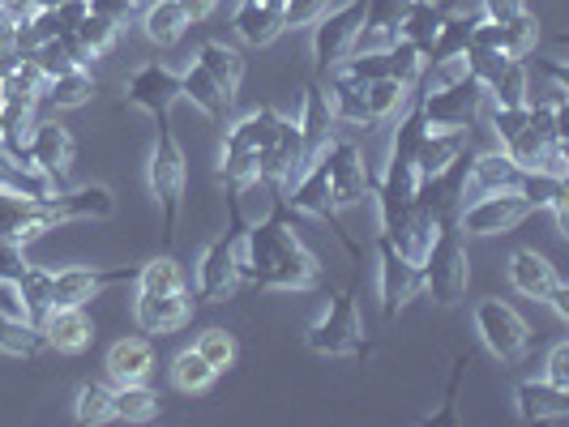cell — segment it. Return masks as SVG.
<instances>
[{
	"instance_id": "5",
	"label": "cell",
	"mask_w": 569,
	"mask_h": 427,
	"mask_svg": "<svg viewBox=\"0 0 569 427\" xmlns=\"http://www.w3.org/2000/svg\"><path fill=\"white\" fill-rule=\"evenodd\" d=\"M471 316H476V334H480V342H485L488 355H492L497 364L513 368V364L527 359V350H531V325L522 321V313H518L513 304L488 295V299L476 304Z\"/></svg>"
},
{
	"instance_id": "10",
	"label": "cell",
	"mask_w": 569,
	"mask_h": 427,
	"mask_svg": "<svg viewBox=\"0 0 569 427\" xmlns=\"http://www.w3.org/2000/svg\"><path fill=\"white\" fill-rule=\"evenodd\" d=\"M198 313V295L184 286V291H168V295H146L138 291L133 299V325L142 329L146 338H163V334H176L184 329Z\"/></svg>"
},
{
	"instance_id": "50",
	"label": "cell",
	"mask_w": 569,
	"mask_h": 427,
	"mask_svg": "<svg viewBox=\"0 0 569 427\" xmlns=\"http://www.w3.org/2000/svg\"><path fill=\"white\" fill-rule=\"evenodd\" d=\"M543 380L569 389V342H557V346H552V355H548V376H543Z\"/></svg>"
},
{
	"instance_id": "53",
	"label": "cell",
	"mask_w": 569,
	"mask_h": 427,
	"mask_svg": "<svg viewBox=\"0 0 569 427\" xmlns=\"http://www.w3.org/2000/svg\"><path fill=\"white\" fill-rule=\"evenodd\" d=\"M543 304H548L552 313L561 316V321H569V286H566V283H557L552 291H548V299H543Z\"/></svg>"
},
{
	"instance_id": "21",
	"label": "cell",
	"mask_w": 569,
	"mask_h": 427,
	"mask_svg": "<svg viewBox=\"0 0 569 427\" xmlns=\"http://www.w3.org/2000/svg\"><path fill=\"white\" fill-rule=\"evenodd\" d=\"M103 368H108V380H112V385H138V380H150V372H154V338H146V334L116 338L112 346H108Z\"/></svg>"
},
{
	"instance_id": "43",
	"label": "cell",
	"mask_w": 569,
	"mask_h": 427,
	"mask_svg": "<svg viewBox=\"0 0 569 427\" xmlns=\"http://www.w3.org/2000/svg\"><path fill=\"white\" fill-rule=\"evenodd\" d=\"M386 57H390V78H395V82L416 85L420 69H425V52H420L416 43H407V39H395V43L386 48Z\"/></svg>"
},
{
	"instance_id": "9",
	"label": "cell",
	"mask_w": 569,
	"mask_h": 427,
	"mask_svg": "<svg viewBox=\"0 0 569 427\" xmlns=\"http://www.w3.org/2000/svg\"><path fill=\"white\" fill-rule=\"evenodd\" d=\"M377 295L386 321H395L420 295V265L407 261L386 235H377Z\"/></svg>"
},
{
	"instance_id": "52",
	"label": "cell",
	"mask_w": 569,
	"mask_h": 427,
	"mask_svg": "<svg viewBox=\"0 0 569 427\" xmlns=\"http://www.w3.org/2000/svg\"><path fill=\"white\" fill-rule=\"evenodd\" d=\"M180 9H184V18H189V27H201V22L219 9V0H180Z\"/></svg>"
},
{
	"instance_id": "17",
	"label": "cell",
	"mask_w": 569,
	"mask_h": 427,
	"mask_svg": "<svg viewBox=\"0 0 569 427\" xmlns=\"http://www.w3.org/2000/svg\"><path fill=\"white\" fill-rule=\"evenodd\" d=\"M462 150H471V124H428L425 142L416 150V175H437L455 163Z\"/></svg>"
},
{
	"instance_id": "13",
	"label": "cell",
	"mask_w": 569,
	"mask_h": 427,
	"mask_svg": "<svg viewBox=\"0 0 569 427\" xmlns=\"http://www.w3.org/2000/svg\"><path fill=\"white\" fill-rule=\"evenodd\" d=\"M124 103L142 108L154 120H171V108L180 103V73H171L168 64H142L124 85Z\"/></svg>"
},
{
	"instance_id": "23",
	"label": "cell",
	"mask_w": 569,
	"mask_h": 427,
	"mask_svg": "<svg viewBox=\"0 0 569 427\" xmlns=\"http://www.w3.org/2000/svg\"><path fill=\"white\" fill-rule=\"evenodd\" d=\"M365 90L369 82H356V78H347L339 69H330V85H326V94H330V112H335V124L339 129H377L369 115V99H365Z\"/></svg>"
},
{
	"instance_id": "19",
	"label": "cell",
	"mask_w": 569,
	"mask_h": 427,
	"mask_svg": "<svg viewBox=\"0 0 569 427\" xmlns=\"http://www.w3.org/2000/svg\"><path fill=\"white\" fill-rule=\"evenodd\" d=\"M296 124H300V142H305V154H309V159H317V154L330 145V138L339 133L335 112H330V94H326L321 82L305 85V103H300Z\"/></svg>"
},
{
	"instance_id": "47",
	"label": "cell",
	"mask_w": 569,
	"mask_h": 427,
	"mask_svg": "<svg viewBox=\"0 0 569 427\" xmlns=\"http://www.w3.org/2000/svg\"><path fill=\"white\" fill-rule=\"evenodd\" d=\"M138 9H142V0H90V13L108 18L116 27H129L138 18Z\"/></svg>"
},
{
	"instance_id": "8",
	"label": "cell",
	"mask_w": 569,
	"mask_h": 427,
	"mask_svg": "<svg viewBox=\"0 0 569 427\" xmlns=\"http://www.w3.org/2000/svg\"><path fill=\"white\" fill-rule=\"evenodd\" d=\"M244 286L240 278V231L219 235L198 261V299L206 304H228L236 291Z\"/></svg>"
},
{
	"instance_id": "44",
	"label": "cell",
	"mask_w": 569,
	"mask_h": 427,
	"mask_svg": "<svg viewBox=\"0 0 569 427\" xmlns=\"http://www.w3.org/2000/svg\"><path fill=\"white\" fill-rule=\"evenodd\" d=\"M339 0H283V30H309L317 27Z\"/></svg>"
},
{
	"instance_id": "25",
	"label": "cell",
	"mask_w": 569,
	"mask_h": 427,
	"mask_svg": "<svg viewBox=\"0 0 569 427\" xmlns=\"http://www.w3.org/2000/svg\"><path fill=\"white\" fill-rule=\"evenodd\" d=\"M561 283V274H557V265L548 261L543 253L536 248H518L510 256V286L518 295H527V299H548V291Z\"/></svg>"
},
{
	"instance_id": "15",
	"label": "cell",
	"mask_w": 569,
	"mask_h": 427,
	"mask_svg": "<svg viewBox=\"0 0 569 427\" xmlns=\"http://www.w3.org/2000/svg\"><path fill=\"white\" fill-rule=\"evenodd\" d=\"M411 103H420L428 124H476L480 120V103H485V85L476 82V78H462L450 90L428 94V99H411Z\"/></svg>"
},
{
	"instance_id": "29",
	"label": "cell",
	"mask_w": 569,
	"mask_h": 427,
	"mask_svg": "<svg viewBox=\"0 0 569 427\" xmlns=\"http://www.w3.org/2000/svg\"><path fill=\"white\" fill-rule=\"evenodd\" d=\"M485 13L480 9H446L441 27H437V39L428 48V60H446V57H462L471 48V30Z\"/></svg>"
},
{
	"instance_id": "41",
	"label": "cell",
	"mask_w": 569,
	"mask_h": 427,
	"mask_svg": "<svg viewBox=\"0 0 569 427\" xmlns=\"http://www.w3.org/2000/svg\"><path fill=\"white\" fill-rule=\"evenodd\" d=\"M365 99H369L372 124H386L390 115H399L402 108H407V99H411V85L395 82V78H377V82H369Z\"/></svg>"
},
{
	"instance_id": "33",
	"label": "cell",
	"mask_w": 569,
	"mask_h": 427,
	"mask_svg": "<svg viewBox=\"0 0 569 427\" xmlns=\"http://www.w3.org/2000/svg\"><path fill=\"white\" fill-rule=\"evenodd\" d=\"M171 385L180 389V394H189V398H198V394H210L214 389V380H219V372L210 368L206 359L198 355V346H184L176 359H171Z\"/></svg>"
},
{
	"instance_id": "7",
	"label": "cell",
	"mask_w": 569,
	"mask_h": 427,
	"mask_svg": "<svg viewBox=\"0 0 569 427\" xmlns=\"http://www.w3.org/2000/svg\"><path fill=\"white\" fill-rule=\"evenodd\" d=\"M531 214H536V205L522 197L518 189H510V193H485V197H471L458 210V227H462L467 240L471 235H506V231H513Z\"/></svg>"
},
{
	"instance_id": "34",
	"label": "cell",
	"mask_w": 569,
	"mask_h": 427,
	"mask_svg": "<svg viewBox=\"0 0 569 427\" xmlns=\"http://www.w3.org/2000/svg\"><path fill=\"white\" fill-rule=\"evenodd\" d=\"M0 350L13 355V359H34L48 346H43V334H39L34 321H27V316L18 313H0Z\"/></svg>"
},
{
	"instance_id": "49",
	"label": "cell",
	"mask_w": 569,
	"mask_h": 427,
	"mask_svg": "<svg viewBox=\"0 0 569 427\" xmlns=\"http://www.w3.org/2000/svg\"><path fill=\"white\" fill-rule=\"evenodd\" d=\"M476 9L485 13L488 22H501V27H506V22H513L518 13H527V0H480Z\"/></svg>"
},
{
	"instance_id": "28",
	"label": "cell",
	"mask_w": 569,
	"mask_h": 427,
	"mask_svg": "<svg viewBox=\"0 0 569 427\" xmlns=\"http://www.w3.org/2000/svg\"><path fill=\"white\" fill-rule=\"evenodd\" d=\"M180 99H184V103H193L201 115H210L214 124H223V120L231 115V108H236L228 94L214 85V78L201 69L198 60H193V64L180 73Z\"/></svg>"
},
{
	"instance_id": "36",
	"label": "cell",
	"mask_w": 569,
	"mask_h": 427,
	"mask_svg": "<svg viewBox=\"0 0 569 427\" xmlns=\"http://www.w3.org/2000/svg\"><path fill=\"white\" fill-rule=\"evenodd\" d=\"M52 278H57V270H43V265H27L22 270V278H18V299H22V313L27 321L39 325V316L52 308Z\"/></svg>"
},
{
	"instance_id": "37",
	"label": "cell",
	"mask_w": 569,
	"mask_h": 427,
	"mask_svg": "<svg viewBox=\"0 0 569 427\" xmlns=\"http://www.w3.org/2000/svg\"><path fill=\"white\" fill-rule=\"evenodd\" d=\"M441 18H446V4H437V0H416V4H411V13L402 18L399 39L416 43V48L425 52V60H428V48H432V39H437Z\"/></svg>"
},
{
	"instance_id": "11",
	"label": "cell",
	"mask_w": 569,
	"mask_h": 427,
	"mask_svg": "<svg viewBox=\"0 0 569 427\" xmlns=\"http://www.w3.org/2000/svg\"><path fill=\"white\" fill-rule=\"evenodd\" d=\"M133 278H138V265H112V270L69 265V270H57V278H52V304L86 308V304H90V299H99L108 286L133 283Z\"/></svg>"
},
{
	"instance_id": "16",
	"label": "cell",
	"mask_w": 569,
	"mask_h": 427,
	"mask_svg": "<svg viewBox=\"0 0 569 427\" xmlns=\"http://www.w3.org/2000/svg\"><path fill=\"white\" fill-rule=\"evenodd\" d=\"M522 171L510 154L497 145V150H471V167H467V201L485 197V193H510L518 189Z\"/></svg>"
},
{
	"instance_id": "45",
	"label": "cell",
	"mask_w": 569,
	"mask_h": 427,
	"mask_svg": "<svg viewBox=\"0 0 569 427\" xmlns=\"http://www.w3.org/2000/svg\"><path fill=\"white\" fill-rule=\"evenodd\" d=\"M462 57H467V73H471L480 85L492 82V78L513 60V57H506V52H497V48H467Z\"/></svg>"
},
{
	"instance_id": "46",
	"label": "cell",
	"mask_w": 569,
	"mask_h": 427,
	"mask_svg": "<svg viewBox=\"0 0 569 427\" xmlns=\"http://www.w3.org/2000/svg\"><path fill=\"white\" fill-rule=\"evenodd\" d=\"M467 355L455 364V376H450V385H446V406L437 410V415H428L425 419V427H446V424H455V406H458V385H462V376H467Z\"/></svg>"
},
{
	"instance_id": "56",
	"label": "cell",
	"mask_w": 569,
	"mask_h": 427,
	"mask_svg": "<svg viewBox=\"0 0 569 427\" xmlns=\"http://www.w3.org/2000/svg\"><path fill=\"white\" fill-rule=\"evenodd\" d=\"M0 150H4V120H0Z\"/></svg>"
},
{
	"instance_id": "22",
	"label": "cell",
	"mask_w": 569,
	"mask_h": 427,
	"mask_svg": "<svg viewBox=\"0 0 569 427\" xmlns=\"http://www.w3.org/2000/svg\"><path fill=\"white\" fill-rule=\"evenodd\" d=\"M120 34H124V27H116V22L99 18V13H86L82 22L69 30V34H60V43L69 48V57L78 60V64H90V60L116 52Z\"/></svg>"
},
{
	"instance_id": "12",
	"label": "cell",
	"mask_w": 569,
	"mask_h": 427,
	"mask_svg": "<svg viewBox=\"0 0 569 427\" xmlns=\"http://www.w3.org/2000/svg\"><path fill=\"white\" fill-rule=\"evenodd\" d=\"M73 154L78 145L69 138V129L60 120H34V133H30V167H39L57 189H69V171H73Z\"/></svg>"
},
{
	"instance_id": "32",
	"label": "cell",
	"mask_w": 569,
	"mask_h": 427,
	"mask_svg": "<svg viewBox=\"0 0 569 427\" xmlns=\"http://www.w3.org/2000/svg\"><path fill=\"white\" fill-rule=\"evenodd\" d=\"M527 94H531V64H527V60H510V64L485 85V103H492V108H522Z\"/></svg>"
},
{
	"instance_id": "24",
	"label": "cell",
	"mask_w": 569,
	"mask_h": 427,
	"mask_svg": "<svg viewBox=\"0 0 569 427\" xmlns=\"http://www.w3.org/2000/svg\"><path fill=\"white\" fill-rule=\"evenodd\" d=\"M231 27L240 34V43L249 48H270L283 34V9L266 4V0H240L231 13Z\"/></svg>"
},
{
	"instance_id": "26",
	"label": "cell",
	"mask_w": 569,
	"mask_h": 427,
	"mask_svg": "<svg viewBox=\"0 0 569 427\" xmlns=\"http://www.w3.org/2000/svg\"><path fill=\"white\" fill-rule=\"evenodd\" d=\"M138 27H142L146 43H154V48H176V43L184 39V30H189V18H184L180 0H142Z\"/></svg>"
},
{
	"instance_id": "42",
	"label": "cell",
	"mask_w": 569,
	"mask_h": 427,
	"mask_svg": "<svg viewBox=\"0 0 569 427\" xmlns=\"http://www.w3.org/2000/svg\"><path fill=\"white\" fill-rule=\"evenodd\" d=\"M411 4H416V0H369V4H365V27L360 30L399 39V27H402V18L411 13Z\"/></svg>"
},
{
	"instance_id": "48",
	"label": "cell",
	"mask_w": 569,
	"mask_h": 427,
	"mask_svg": "<svg viewBox=\"0 0 569 427\" xmlns=\"http://www.w3.org/2000/svg\"><path fill=\"white\" fill-rule=\"evenodd\" d=\"M27 248L13 244V240H0V283H18L22 270H27Z\"/></svg>"
},
{
	"instance_id": "30",
	"label": "cell",
	"mask_w": 569,
	"mask_h": 427,
	"mask_svg": "<svg viewBox=\"0 0 569 427\" xmlns=\"http://www.w3.org/2000/svg\"><path fill=\"white\" fill-rule=\"evenodd\" d=\"M94 94H99V82H94L90 64H78V69H69V73H60V78L48 82L43 103L57 108V112H73V108H86Z\"/></svg>"
},
{
	"instance_id": "4",
	"label": "cell",
	"mask_w": 569,
	"mask_h": 427,
	"mask_svg": "<svg viewBox=\"0 0 569 427\" xmlns=\"http://www.w3.org/2000/svg\"><path fill=\"white\" fill-rule=\"evenodd\" d=\"M305 346L313 355H356V359H369L372 346L365 338V321H360V308H356V295L351 291H335L326 313L317 316L313 325L305 329Z\"/></svg>"
},
{
	"instance_id": "6",
	"label": "cell",
	"mask_w": 569,
	"mask_h": 427,
	"mask_svg": "<svg viewBox=\"0 0 569 427\" xmlns=\"http://www.w3.org/2000/svg\"><path fill=\"white\" fill-rule=\"evenodd\" d=\"M321 163H326V180H330V201H335V214L342 210H356L365 205V197L372 193V171L360 154V145L351 138H330V145L321 150Z\"/></svg>"
},
{
	"instance_id": "14",
	"label": "cell",
	"mask_w": 569,
	"mask_h": 427,
	"mask_svg": "<svg viewBox=\"0 0 569 427\" xmlns=\"http://www.w3.org/2000/svg\"><path fill=\"white\" fill-rule=\"evenodd\" d=\"M39 334H43V346L57 355H86L94 346V321L86 316V308L52 304L39 316Z\"/></svg>"
},
{
	"instance_id": "51",
	"label": "cell",
	"mask_w": 569,
	"mask_h": 427,
	"mask_svg": "<svg viewBox=\"0 0 569 427\" xmlns=\"http://www.w3.org/2000/svg\"><path fill=\"white\" fill-rule=\"evenodd\" d=\"M27 163H18L9 150H0V189H13L18 193V175H22Z\"/></svg>"
},
{
	"instance_id": "54",
	"label": "cell",
	"mask_w": 569,
	"mask_h": 427,
	"mask_svg": "<svg viewBox=\"0 0 569 427\" xmlns=\"http://www.w3.org/2000/svg\"><path fill=\"white\" fill-rule=\"evenodd\" d=\"M52 4H60V0H9V13L18 18L22 9H52Z\"/></svg>"
},
{
	"instance_id": "31",
	"label": "cell",
	"mask_w": 569,
	"mask_h": 427,
	"mask_svg": "<svg viewBox=\"0 0 569 427\" xmlns=\"http://www.w3.org/2000/svg\"><path fill=\"white\" fill-rule=\"evenodd\" d=\"M159 394L150 389V380L138 385H112V419L120 424H150L159 415Z\"/></svg>"
},
{
	"instance_id": "3",
	"label": "cell",
	"mask_w": 569,
	"mask_h": 427,
	"mask_svg": "<svg viewBox=\"0 0 569 427\" xmlns=\"http://www.w3.org/2000/svg\"><path fill=\"white\" fill-rule=\"evenodd\" d=\"M146 184H150V197L159 201V214H163V248H176V223H180V197H184V184H189V163H184V150L171 133V120H159V138L150 150V163H146Z\"/></svg>"
},
{
	"instance_id": "20",
	"label": "cell",
	"mask_w": 569,
	"mask_h": 427,
	"mask_svg": "<svg viewBox=\"0 0 569 427\" xmlns=\"http://www.w3.org/2000/svg\"><path fill=\"white\" fill-rule=\"evenodd\" d=\"M48 210L57 223H78V218H112L116 214V197L108 184H82V189H60L52 193Z\"/></svg>"
},
{
	"instance_id": "18",
	"label": "cell",
	"mask_w": 569,
	"mask_h": 427,
	"mask_svg": "<svg viewBox=\"0 0 569 427\" xmlns=\"http://www.w3.org/2000/svg\"><path fill=\"white\" fill-rule=\"evenodd\" d=\"M513 410L522 424H557L569 415V389L552 385V380H518Z\"/></svg>"
},
{
	"instance_id": "27",
	"label": "cell",
	"mask_w": 569,
	"mask_h": 427,
	"mask_svg": "<svg viewBox=\"0 0 569 427\" xmlns=\"http://www.w3.org/2000/svg\"><path fill=\"white\" fill-rule=\"evenodd\" d=\"M198 64L214 78V85L228 94L231 103L240 99V85H244V52H240V48L210 39V43H201L198 48Z\"/></svg>"
},
{
	"instance_id": "40",
	"label": "cell",
	"mask_w": 569,
	"mask_h": 427,
	"mask_svg": "<svg viewBox=\"0 0 569 427\" xmlns=\"http://www.w3.org/2000/svg\"><path fill=\"white\" fill-rule=\"evenodd\" d=\"M536 48H540V18H536L531 9L501 27V52H506V57L527 60V57H536Z\"/></svg>"
},
{
	"instance_id": "35",
	"label": "cell",
	"mask_w": 569,
	"mask_h": 427,
	"mask_svg": "<svg viewBox=\"0 0 569 427\" xmlns=\"http://www.w3.org/2000/svg\"><path fill=\"white\" fill-rule=\"evenodd\" d=\"M133 283H138V291H146V295H168V291H184L189 278H184V265H180L171 253H163V256L142 261Z\"/></svg>"
},
{
	"instance_id": "38",
	"label": "cell",
	"mask_w": 569,
	"mask_h": 427,
	"mask_svg": "<svg viewBox=\"0 0 569 427\" xmlns=\"http://www.w3.org/2000/svg\"><path fill=\"white\" fill-rule=\"evenodd\" d=\"M73 419L82 427H103L112 424V385H99V380H86L73 398Z\"/></svg>"
},
{
	"instance_id": "2",
	"label": "cell",
	"mask_w": 569,
	"mask_h": 427,
	"mask_svg": "<svg viewBox=\"0 0 569 427\" xmlns=\"http://www.w3.org/2000/svg\"><path fill=\"white\" fill-rule=\"evenodd\" d=\"M471 286V253H467V235L458 227V218H446L428 253L420 256V291L437 308H458L467 299Z\"/></svg>"
},
{
	"instance_id": "39",
	"label": "cell",
	"mask_w": 569,
	"mask_h": 427,
	"mask_svg": "<svg viewBox=\"0 0 569 427\" xmlns=\"http://www.w3.org/2000/svg\"><path fill=\"white\" fill-rule=\"evenodd\" d=\"M198 355L210 364V368L219 372H231L236 368V359H240V342H236V334H228V329H219V325H210V329H201L198 334Z\"/></svg>"
},
{
	"instance_id": "1",
	"label": "cell",
	"mask_w": 569,
	"mask_h": 427,
	"mask_svg": "<svg viewBox=\"0 0 569 427\" xmlns=\"http://www.w3.org/2000/svg\"><path fill=\"white\" fill-rule=\"evenodd\" d=\"M270 218H257L240 231V278L253 291H313L326 286L321 261L296 235V210L287 205L283 189H270Z\"/></svg>"
},
{
	"instance_id": "55",
	"label": "cell",
	"mask_w": 569,
	"mask_h": 427,
	"mask_svg": "<svg viewBox=\"0 0 569 427\" xmlns=\"http://www.w3.org/2000/svg\"><path fill=\"white\" fill-rule=\"evenodd\" d=\"M4 18H13V13H9V0H0V22H4Z\"/></svg>"
}]
</instances>
